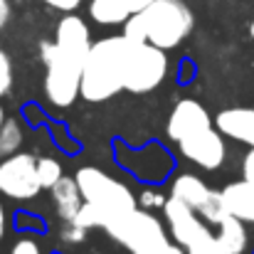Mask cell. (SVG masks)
<instances>
[{
    "mask_svg": "<svg viewBox=\"0 0 254 254\" xmlns=\"http://www.w3.org/2000/svg\"><path fill=\"white\" fill-rule=\"evenodd\" d=\"M192 30V12L183 0H153L146 10L124 22V35L133 42H151L161 50L180 45Z\"/></svg>",
    "mask_w": 254,
    "mask_h": 254,
    "instance_id": "obj_1",
    "label": "cell"
},
{
    "mask_svg": "<svg viewBox=\"0 0 254 254\" xmlns=\"http://www.w3.org/2000/svg\"><path fill=\"white\" fill-rule=\"evenodd\" d=\"M128 37H106L91 45L82 67V89L86 101H106L124 89V60Z\"/></svg>",
    "mask_w": 254,
    "mask_h": 254,
    "instance_id": "obj_2",
    "label": "cell"
},
{
    "mask_svg": "<svg viewBox=\"0 0 254 254\" xmlns=\"http://www.w3.org/2000/svg\"><path fill=\"white\" fill-rule=\"evenodd\" d=\"M40 52H42V62L47 67V77H45L47 99L60 109L74 104V99L79 96V89H82L84 62L72 57L69 52H64L57 42H45L40 47Z\"/></svg>",
    "mask_w": 254,
    "mask_h": 254,
    "instance_id": "obj_3",
    "label": "cell"
},
{
    "mask_svg": "<svg viewBox=\"0 0 254 254\" xmlns=\"http://www.w3.org/2000/svg\"><path fill=\"white\" fill-rule=\"evenodd\" d=\"M104 230L131 254H158L163 247L170 245L161 222L138 207L131 212L116 215Z\"/></svg>",
    "mask_w": 254,
    "mask_h": 254,
    "instance_id": "obj_4",
    "label": "cell"
},
{
    "mask_svg": "<svg viewBox=\"0 0 254 254\" xmlns=\"http://www.w3.org/2000/svg\"><path fill=\"white\" fill-rule=\"evenodd\" d=\"M168 57L166 50L151 42L128 40L124 60V89L131 94H148L166 79Z\"/></svg>",
    "mask_w": 254,
    "mask_h": 254,
    "instance_id": "obj_5",
    "label": "cell"
},
{
    "mask_svg": "<svg viewBox=\"0 0 254 254\" xmlns=\"http://www.w3.org/2000/svg\"><path fill=\"white\" fill-rule=\"evenodd\" d=\"M74 180H77V185H79V192H82L84 202H91V205L101 207L111 220H114L116 215H124V212L136 210V197H133V192H131L124 183L109 178L106 173H101L99 168L77 170ZM111 220H109V222H111Z\"/></svg>",
    "mask_w": 254,
    "mask_h": 254,
    "instance_id": "obj_6",
    "label": "cell"
},
{
    "mask_svg": "<svg viewBox=\"0 0 254 254\" xmlns=\"http://www.w3.org/2000/svg\"><path fill=\"white\" fill-rule=\"evenodd\" d=\"M170 195L183 200L190 210L200 212L207 222L212 225H220L230 212L225 207V200H222V192H215L210 190L200 178L195 175H180L173 180V188H170Z\"/></svg>",
    "mask_w": 254,
    "mask_h": 254,
    "instance_id": "obj_7",
    "label": "cell"
},
{
    "mask_svg": "<svg viewBox=\"0 0 254 254\" xmlns=\"http://www.w3.org/2000/svg\"><path fill=\"white\" fill-rule=\"evenodd\" d=\"M42 190L37 161L30 153H12L0 161V192L15 200H30Z\"/></svg>",
    "mask_w": 254,
    "mask_h": 254,
    "instance_id": "obj_8",
    "label": "cell"
},
{
    "mask_svg": "<svg viewBox=\"0 0 254 254\" xmlns=\"http://www.w3.org/2000/svg\"><path fill=\"white\" fill-rule=\"evenodd\" d=\"M178 146L188 161H192L195 166L205 170H215L225 163V141H222V133L215 131L212 126L183 138Z\"/></svg>",
    "mask_w": 254,
    "mask_h": 254,
    "instance_id": "obj_9",
    "label": "cell"
},
{
    "mask_svg": "<svg viewBox=\"0 0 254 254\" xmlns=\"http://www.w3.org/2000/svg\"><path fill=\"white\" fill-rule=\"evenodd\" d=\"M210 126H212V121H210V114L205 111V106L197 104L195 99H183L173 109L168 119V136L175 143H180L183 138H188L202 128H210Z\"/></svg>",
    "mask_w": 254,
    "mask_h": 254,
    "instance_id": "obj_10",
    "label": "cell"
},
{
    "mask_svg": "<svg viewBox=\"0 0 254 254\" xmlns=\"http://www.w3.org/2000/svg\"><path fill=\"white\" fill-rule=\"evenodd\" d=\"M64 52H69L72 57L84 62L89 50H91V40H89V27L82 17L77 15H67L60 20L57 25V40H55Z\"/></svg>",
    "mask_w": 254,
    "mask_h": 254,
    "instance_id": "obj_11",
    "label": "cell"
},
{
    "mask_svg": "<svg viewBox=\"0 0 254 254\" xmlns=\"http://www.w3.org/2000/svg\"><path fill=\"white\" fill-rule=\"evenodd\" d=\"M215 126L220 133L254 148V109H225L217 114Z\"/></svg>",
    "mask_w": 254,
    "mask_h": 254,
    "instance_id": "obj_12",
    "label": "cell"
},
{
    "mask_svg": "<svg viewBox=\"0 0 254 254\" xmlns=\"http://www.w3.org/2000/svg\"><path fill=\"white\" fill-rule=\"evenodd\" d=\"M222 200L230 215L240 217L242 222H254V183L240 180L222 190Z\"/></svg>",
    "mask_w": 254,
    "mask_h": 254,
    "instance_id": "obj_13",
    "label": "cell"
},
{
    "mask_svg": "<svg viewBox=\"0 0 254 254\" xmlns=\"http://www.w3.org/2000/svg\"><path fill=\"white\" fill-rule=\"evenodd\" d=\"M52 197H55V207H57V215L64 220V222H72L82 207V192H79V185L74 178H60L52 188Z\"/></svg>",
    "mask_w": 254,
    "mask_h": 254,
    "instance_id": "obj_14",
    "label": "cell"
},
{
    "mask_svg": "<svg viewBox=\"0 0 254 254\" xmlns=\"http://www.w3.org/2000/svg\"><path fill=\"white\" fill-rule=\"evenodd\" d=\"M220 232L215 235L217 242H220V250L222 254H242L247 247V232H245V225L240 217L235 215H227L220 225Z\"/></svg>",
    "mask_w": 254,
    "mask_h": 254,
    "instance_id": "obj_15",
    "label": "cell"
},
{
    "mask_svg": "<svg viewBox=\"0 0 254 254\" xmlns=\"http://www.w3.org/2000/svg\"><path fill=\"white\" fill-rule=\"evenodd\" d=\"M89 12L99 25H121L133 15L128 0H91Z\"/></svg>",
    "mask_w": 254,
    "mask_h": 254,
    "instance_id": "obj_16",
    "label": "cell"
},
{
    "mask_svg": "<svg viewBox=\"0 0 254 254\" xmlns=\"http://www.w3.org/2000/svg\"><path fill=\"white\" fill-rule=\"evenodd\" d=\"M22 143V131L17 126V121H5L0 128V161L12 156Z\"/></svg>",
    "mask_w": 254,
    "mask_h": 254,
    "instance_id": "obj_17",
    "label": "cell"
},
{
    "mask_svg": "<svg viewBox=\"0 0 254 254\" xmlns=\"http://www.w3.org/2000/svg\"><path fill=\"white\" fill-rule=\"evenodd\" d=\"M37 178L42 188H52L60 178H62V168L55 158H40L37 161Z\"/></svg>",
    "mask_w": 254,
    "mask_h": 254,
    "instance_id": "obj_18",
    "label": "cell"
},
{
    "mask_svg": "<svg viewBox=\"0 0 254 254\" xmlns=\"http://www.w3.org/2000/svg\"><path fill=\"white\" fill-rule=\"evenodd\" d=\"M185 250H188V254H222L217 237H215L210 230H207L202 237H197L192 245H188Z\"/></svg>",
    "mask_w": 254,
    "mask_h": 254,
    "instance_id": "obj_19",
    "label": "cell"
},
{
    "mask_svg": "<svg viewBox=\"0 0 254 254\" xmlns=\"http://www.w3.org/2000/svg\"><path fill=\"white\" fill-rule=\"evenodd\" d=\"M12 89V64H10V57L0 50V96L10 94Z\"/></svg>",
    "mask_w": 254,
    "mask_h": 254,
    "instance_id": "obj_20",
    "label": "cell"
},
{
    "mask_svg": "<svg viewBox=\"0 0 254 254\" xmlns=\"http://www.w3.org/2000/svg\"><path fill=\"white\" fill-rule=\"evenodd\" d=\"M10 254H40V247H37V242H35V240L22 237V240H17V242H15V247H12V252Z\"/></svg>",
    "mask_w": 254,
    "mask_h": 254,
    "instance_id": "obj_21",
    "label": "cell"
},
{
    "mask_svg": "<svg viewBox=\"0 0 254 254\" xmlns=\"http://www.w3.org/2000/svg\"><path fill=\"white\" fill-rule=\"evenodd\" d=\"M141 205L143 207H161V205H166V197L163 195H158V192H153V190H143L141 192Z\"/></svg>",
    "mask_w": 254,
    "mask_h": 254,
    "instance_id": "obj_22",
    "label": "cell"
},
{
    "mask_svg": "<svg viewBox=\"0 0 254 254\" xmlns=\"http://www.w3.org/2000/svg\"><path fill=\"white\" fill-rule=\"evenodd\" d=\"M45 2L55 10H62V12H72L74 7L82 5V0H45Z\"/></svg>",
    "mask_w": 254,
    "mask_h": 254,
    "instance_id": "obj_23",
    "label": "cell"
},
{
    "mask_svg": "<svg viewBox=\"0 0 254 254\" xmlns=\"http://www.w3.org/2000/svg\"><path fill=\"white\" fill-rule=\"evenodd\" d=\"M84 235H86V230H82V227H77V225H72V222H69V227L64 230V235H62V237H64L67 242H82V240H84Z\"/></svg>",
    "mask_w": 254,
    "mask_h": 254,
    "instance_id": "obj_24",
    "label": "cell"
},
{
    "mask_svg": "<svg viewBox=\"0 0 254 254\" xmlns=\"http://www.w3.org/2000/svg\"><path fill=\"white\" fill-rule=\"evenodd\" d=\"M242 173H245V180H252L254 183V148L245 156V163H242Z\"/></svg>",
    "mask_w": 254,
    "mask_h": 254,
    "instance_id": "obj_25",
    "label": "cell"
},
{
    "mask_svg": "<svg viewBox=\"0 0 254 254\" xmlns=\"http://www.w3.org/2000/svg\"><path fill=\"white\" fill-rule=\"evenodd\" d=\"M151 2H153V0H128V5H131V12H141V10H146Z\"/></svg>",
    "mask_w": 254,
    "mask_h": 254,
    "instance_id": "obj_26",
    "label": "cell"
},
{
    "mask_svg": "<svg viewBox=\"0 0 254 254\" xmlns=\"http://www.w3.org/2000/svg\"><path fill=\"white\" fill-rule=\"evenodd\" d=\"M7 12H10V5H7V0H0V27L7 22Z\"/></svg>",
    "mask_w": 254,
    "mask_h": 254,
    "instance_id": "obj_27",
    "label": "cell"
},
{
    "mask_svg": "<svg viewBox=\"0 0 254 254\" xmlns=\"http://www.w3.org/2000/svg\"><path fill=\"white\" fill-rule=\"evenodd\" d=\"M158 254H185V252H183L180 247H175V245L170 242L168 247H163V250H161V252H158Z\"/></svg>",
    "mask_w": 254,
    "mask_h": 254,
    "instance_id": "obj_28",
    "label": "cell"
},
{
    "mask_svg": "<svg viewBox=\"0 0 254 254\" xmlns=\"http://www.w3.org/2000/svg\"><path fill=\"white\" fill-rule=\"evenodd\" d=\"M5 235V212H2V205H0V240Z\"/></svg>",
    "mask_w": 254,
    "mask_h": 254,
    "instance_id": "obj_29",
    "label": "cell"
},
{
    "mask_svg": "<svg viewBox=\"0 0 254 254\" xmlns=\"http://www.w3.org/2000/svg\"><path fill=\"white\" fill-rule=\"evenodd\" d=\"M7 119H5V114H2V106H0V128H2V124H5Z\"/></svg>",
    "mask_w": 254,
    "mask_h": 254,
    "instance_id": "obj_30",
    "label": "cell"
},
{
    "mask_svg": "<svg viewBox=\"0 0 254 254\" xmlns=\"http://www.w3.org/2000/svg\"><path fill=\"white\" fill-rule=\"evenodd\" d=\"M250 35H252V40H254V22H252V27H250Z\"/></svg>",
    "mask_w": 254,
    "mask_h": 254,
    "instance_id": "obj_31",
    "label": "cell"
}]
</instances>
